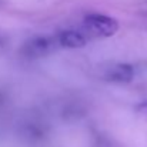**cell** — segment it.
Returning <instances> with one entry per match:
<instances>
[{
    "instance_id": "obj_1",
    "label": "cell",
    "mask_w": 147,
    "mask_h": 147,
    "mask_svg": "<svg viewBox=\"0 0 147 147\" xmlns=\"http://www.w3.org/2000/svg\"><path fill=\"white\" fill-rule=\"evenodd\" d=\"M84 27L97 37H111L119 30V22L103 13H89L83 19Z\"/></svg>"
},
{
    "instance_id": "obj_2",
    "label": "cell",
    "mask_w": 147,
    "mask_h": 147,
    "mask_svg": "<svg viewBox=\"0 0 147 147\" xmlns=\"http://www.w3.org/2000/svg\"><path fill=\"white\" fill-rule=\"evenodd\" d=\"M59 47L57 39L51 36H34L29 39L22 47V54L26 59L46 57Z\"/></svg>"
},
{
    "instance_id": "obj_3",
    "label": "cell",
    "mask_w": 147,
    "mask_h": 147,
    "mask_svg": "<svg viewBox=\"0 0 147 147\" xmlns=\"http://www.w3.org/2000/svg\"><path fill=\"white\" fill-rule=\"evenodd\" d=\"M133 77H134V69L127 63L111 64L103 73V79L110 83H130Z\"/></svg>"
},
{
    "instance_id": "obj_4",
    "label": "cell",
    "mask_w": 147,
    "mask_h": 147,
    "mask_svg": "<svg viewBox=\"0 0 147 147\" xmlns=\"http://www.w3.org/2000/svg\"><path fill=\"white\" fill-rule=\"evenodd\" d=\"M56 39H57L59 47H63V49H80L86 46L87 43V37L80 30H74V29L60 32L56 36Z\"/></svg>"
}]
</instances>
